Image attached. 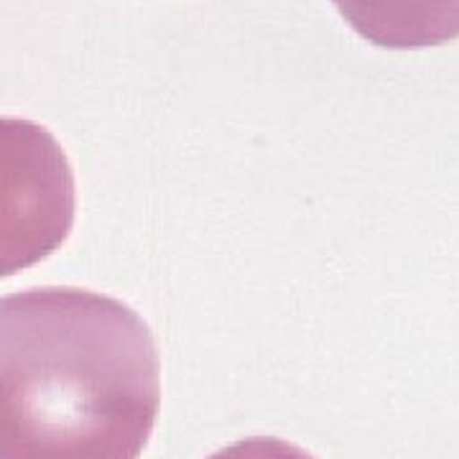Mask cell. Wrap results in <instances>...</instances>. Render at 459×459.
I'll return each mask as SVG.
<instances>
[{
	"label": "cell",
	"instance_id": "obj_1",
	"mask_svg": "<svg viewBox=\"0 0 459 459\" xmlns=\"http://www.w3.org/2000/svg\"><path fill=\"white\" fill-rule=\"evenodd\" d=\"M161 409L148 325L113 296H0V459H138Z\"/></svg>",
	"mask_w": 459,
	"mask_h": 459
},
{
	"label": "cell",
	"instance_id": "obj_2",
	"mask_svg": "<svg viewBox=\"0 0 459 459\" xmlns=\"http://www.w3.org/2000/svg\"><path fill=\"white\" fill-rule=\"evenodd\" d=\"M77 214V184L65 148L47 128L0 117V279L47 261Z\"/></svg>",
	"mask_w": 459,
	"mask_h": 459
},
{
	"label": "cell",
	"instance_id": "obj_3",
	"mask_svg": "<svg viewBox=\"0 0 459 459\" xmlns=\"http://www.w3.org/2000/svg\"><path fill=\"white\" fill-rule=\"evenodd\" d=\"M342 18L383 49H427L459 39V0H332Z\"/></svg>",
	"mask_w": 459,
	"mask_h": 459
},
{
	"label": "cell",
	"instance_id": "obj_4",
	"mask_svg": "<svg viewBox=\"0 0 459 459\" xmlns=\"http://www.w3.org/2000/svg\"><path fill=\"white\" fill-rule=\"evenodd\" d=\"M210 459H314L309 452L276 437H250L214 452Z\"/></svg>",
	"mask_w": 459,
	"mask_h": 459
}]
</instances>
